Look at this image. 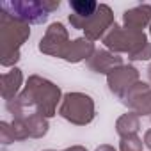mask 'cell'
<instances>
[{"instance_id":"cell-1","label":"cell","mask_w":151,"mask_h":151,"mask_svg":"<svg viewBox=\"0 0 151 151\" xmlns=\"http://www.w3.org/2000/svg\"><path fill=\"white\" fill-rule=\"evenodd\" d=\"M62 101L60 87L53 82L30 75L23 91L11 101L6 103V109L13 117H27L29 114H41L43 117L50 119L57 114V105Z\"/></svg>"},{"instance_id":"cell-2","label":"cell","mask_w":151,"mask_h":151,"mask_svg":"<svg viewBox=\"0 0 151 151\" xmlns=\"http://www.w3.org/2000/svg\"><path fill=\"white\" fill-rule=\"evenodd\" d=\"M29 37H30L29 23L0 13V45H2L0 64L11 69L16 68L14 64L20 60V48Z\"/></svg>"},{"instance_id":"cell-3","label":"cell","mask_w":151,"mask_h":151,"mask_svg":"<svg viewBox=\"0 0 151 151\" xmlns=\"http://www.w3.org/2000/svg\"><path fill=\"white\" fill-rule=\"evenodd\" d=\"M59 0H16V2H2L0 13L9 14L25 23H45L48 16L59 9Z\"/></svg>"},{"instance_id":"cell-4","label":"cell","mask_w":151,"mask_h":151,"mask_svg":"<svg viewBox=\"0 0 151 151\" xmlns=\"http://www.w3.org/2000/svg\"><path fill=\"white\" fill-rule=\"evenodd\" d=\"M59 116L71 124L86 126L96 116L94 100L86 93H66L59 105Z\"/></svg>"},{"instance_id":"cell-5","label":"cell","mask_w":151,"mask_h":151,"mask_svg":"<svg viewBox=\"0 0 151 151\" xmlns=\"http://www.w3.org/2000/svg\"><path fill=\"white\" fill-rule=\"evenodd\" d=\"M105 48L110 50L112 53H133L137 48H140L144 43H147V37L144 32H137V30H128L124 27H119L117 23L112 25V29L105 34V37L101 39Z\"/></svg>"},{"instance_id":"cell-6","label":"cell","mask_w":151,"mask_h":151,"mask_svg":"<svg viewBox=\"0 0 151 151\" xmlns=\"http://www.w3.org/2000/svg\"><path fill=\"white\" fill-rule=\"evenodd\" d=\"M68 45H69V34H68V30L64 29L62 23L55 22V23H52L46 29L45 36L41 37V41H39V52L45 53V55H50V57L62 59L64 53H66Z\"/></svg>"},{"instance_id":"cell-7","label":"cell","mask_w":151,"mask_h":151,"mask_svg":"<svg viewBox=\"0 0 151 151\" xmlns=\"http://www.w3.org/2000/svg\"><path fill=\"white\" fill-rule=\"evenodd\" d=\"M137 82H139V69L132 64H123L107 75V86H109L110 93L116 94L119 100Z\"/></svg>"},{"instance_id":"cell-8","label":"cell","mask_w":151,"mask_h":151,"mask_svg":"<svg viewBox=\"0 0 151 151\" xmlns=\"http://www.w3.org/2000/svg\"><path fill=\"white\" fill-rule=\"evenodd\" d=\"M116 22H114V13H112V9L107 6V4H100L98 6V11L94 13V16L87 22V25H86V29H84V32H86V36L84 37H87L89 41H98V39H103L105 37V34L112 29V25H114Z\"/></svg>"},{"instance_id":"cell-9","label":"cell","mask_w":151,"mask_h":151,"mask_svg":"<svg viewBox=\"0 0 151 151\" xmlns=\"http://www.w3.org/2000/svg\"><path fill=\"white\" fill-rule=\"evenodd\" d=\"M98 2L94 0H71L69 7H71V14H69V23L75 29H86L87 22L94 16V13L98 11Z\"/></svg>"},{"instance_id":"cell-10","label":"cell","mask_w":151,"mask_h":151,"mask_svg":"<svg viewBox=\"0 0 151 151\" xmlns=\"http://www.w3.org/2000/svg\"><path fill=\"white\" fill-rule=\"evenodd\" d=\"M87 66L91 71L100 75H109L116 68L123 66V57L117 53H112L110 50H96L93 57L87 60Z\"/></svg>"},{"instance_id":"cell-11","label":"cell","mask_w":151,"mask_h":151,"mask_svg":"<svg viewBox=\"0 0 151 151\" xmlns=\"http://www.w3.org/2000/svg\"><path fill=\"white\" fill-rule=\"evenodd\" d=\"M149 23H151V6H147V4L132 7V9L124 11V14H123V27L128 30L144 32V29L149 27Z\"/></svg>"},{"instance_id":"cell-12","label":"cell","mask_w":151,"mask_h":151,"mask_svg":"<svg viewBox=\"0 0 151 151\" xmlns=\"http://www.w3.org/2000/svg\"><path fill=\"white\" fill-rule=\"evenodd\" d=\"M94 52H96V48H94L93 41H89L87 37H77V39L69 41L62 59L66 62H71V64H77V62H82V60L87 62L93 57Z\"/></svg>"},{"instance_id":"cell-13","label":"cell","mask_w":151,"mask_h":151,"mask_svg":"<svg viewBox=\"0 0 151 151\" xmlns=\"http://www.w3.org/2000/svg\"><path fill=\"white\" fill-rule=\"evenodd\" d=\"M22 84H23V73L20 68H13V69L6 71L0 77V93H2V98L6 101L14 100L20 94Z\"/></svg>"},{"instance_id":"cell-14","label":"cell","mask_w":151,"mask_h":151,"mask_svg":"<svg viewBox=\"0 0 151 151\" xmlns=\"http://www.w3.org/2000/svg\"><path fill=\"white\" fill-rule=\"evenodd\" d=\"M139 130H140V116H137L135 112H126L116 121V132L121 139L137 135Z\"/></svg>"},{"instance_id":"cell-15","label":"cell","mask_w":151,"mask_h":151,"mask_svg":"<svg viewBox=\"0 0 151 151\" xmlns=\"http://www.w3.org/2000/svg\"><path fill=\"white\" fill-rule=\"evenodd\" d=\"M27 121V126H29V133L32 139H41L48 133V128H50V123L46 117H43L41 114L34 112V114H29L27 117H23Z\"/></svg>"},{"instance_id":"cell-16","label":"cell","mask_w":151,"mask_h":151,"mask_svg":"<svg viewBox=\"0 0 151 151\" xmlns=\"http://www.w3.org/2000/svg\"><path fill=\"white\" fill-rule=\"evenodd\" d=\"M149 89H151V87H149V84H146V82H140V80H139L137 84H133V86L124 93V96L121 98V101H123L126 107H132V105H133V101H135L137 98H140V96H142L146 91H149Z\"/></svg>"},{"instance_id":"cell-17","label":"cell","mask_w":151,"mask_h":151,"mask_svg":"<svg viewBox=\"0 0 151 151\" xmlns=\"http://www.w3.org/2000/svg\"><path fill=\"white\" fill-rule=\"evenodd\" d=\"M130 109L137 116H151V89L146 91L140 98H137Z\"/></svg>"},{"instance_id":"cell-18","label":"cell","mask_w":151,"mask_h":151,"mask_svg":"<svg viewBox=\"0 0 151 151\" xmlns=\"http://www.w3.org/2000/svg\"><path fill=\"white\" fill-rule=\"evenodd\" d=\"M11 128H13V133H14V140H25V139L30 137L27 121H25L23 117H13Z\"/></svg>"},{"instance_id":"cell-19","label":"cell","mask_w":151,"mask_h":151,"mask_svg":"<svg viewBox=\"0 0 151 151\" xmlns=\"http://www.w3.org/2000/svg\"><path fill=\"white\" fill-rule=\"evenodd\" d=\"M144 140L137 135H130V137H123L119 142V151H142Z\"/></svg>"},{"instance_id":"cell-20","label":"cell","mask_w":151,"mask_h":151,"mask_svg":"<svg viewBox=\"0 0 151 151\" xmlns=\"http://www.w3.org/2000/svg\"><path fill=\"white\" fill-rule=\"evenodd\" d=\"M128 59L130 60H149L151 59V43L149 41L144 43L140 48H137L133 53H130Z\"/></svg>"},{"instance_id":"cell-21","label":"cell","mask_w":151,"mask_h":151,"mask_svg":"<svg viewBox=\"0 0 151 151\" xmlns=\"http://www.w3.org/2000/svg\"><path fill=\"white\" fill-rule=\"evenodd\" d=\"M0 142L4 146H9L14 142V133H13L11 123H6V121L0 123Z\"/></svg>"},{"instance_id":"cell-22","label":"cell","mask_w":151,"mask_h":151,"mask_svg":"<svg viewBox=\"0 0 151 151\" xmlns=\"http://www.w3.org/2000/svg\"><path fill=\"white\" fill-rule=\"evenodd\" d=\"M144 146L151 151V130H147V132L144 133Z\"/></svg>"},{"instance_id":"cell-23","label":"cell","mask_w":151,"mask_h":151,"mask_svg":"<svg viewBox=\"0 0 151 151\" xmlns=\"http://www.w3.org/2000/svg\"><path fill=\"white\" fill-rule=\"evenodd\" d=\"M94 151H116V147L110 146V144H101V146H98Z\"/></svg>"},{"instance_id":"cell-24","label":"cell","mask_w":151,"mask_h":151,"mask_svg":"<svg viewBox=\"0 0 151 151\" xmlns=\"http://www.w3.org/2000/svg\"><path fill=\"white\" fill-rule=\"evenodd\" d=\"M62 151H87V147H84V146H71V147H66Z\"/></svg>"},{"instance_id":"cell-25","label":"cell","mask_w":151,"mask_h":151,"mask_svg":"<svg viewBox=\"0 0 151 151\" xmlns=\"http://www.w3.org/2000/svg\"><path fill=\"white\" fill-rule=\"evenodd\" d=\"M147 78H149V82H151V64L147 66Z\"/></svg>"},{"instance_id":"cell-26","label":"cell","mask_w":151,"mask_h":151,"mask_svg":"<svg viewBox=\"0 0 151 151\" xmlns=\"http://www.w3.org/2000/svg\"><path fill=\"white\" fill-rule=\"evenodd\" d=\"M45 151H55V149H45Z\"/></svg>"},{"instance_id":"cell-27","label":"cell","mask_w":151,"mask_h":151,"mask_svg":"<svg viewBox=\"0 0 151 151\" xmlns=\"http://www.w3.org/2000/svg\"><path fill=\"white\" fill-rule=\"evenodd\" d=\"M149 32H151V23H149Z\"/></svg>"}]
</instances>
